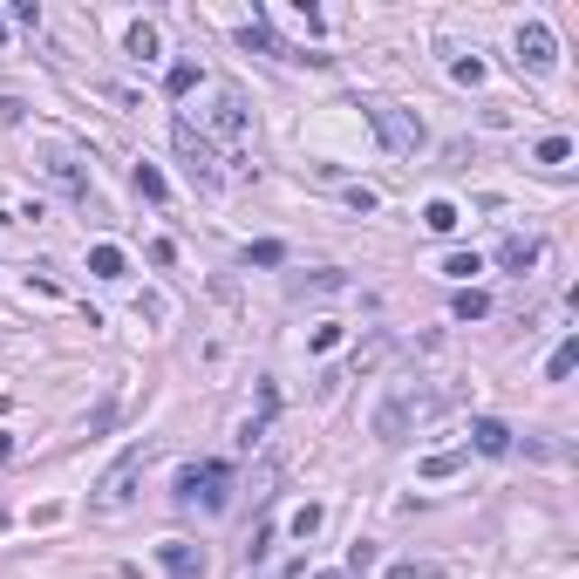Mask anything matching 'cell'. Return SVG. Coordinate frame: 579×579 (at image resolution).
<instances>
[{
	"instance_id": "3957f363",
	"label": "cell",
	"mask_w": 579,
	"mask_h": 579,
	"mask_svg": "<svg viewBox=\"0 0 579 579\" xmlns=\"http://www.w3.org/2000/svg\"><path fill=\"white\" fill-rule=\"evenodd\" d=\"M170 143H178V157H184V170H191V184H205V191H218V178H225V170H218V151H212V137H205V130H191V123H170Z\"/></svg>"
},
{
	"instance_id": "7402d4cb",
	"label": "cell",
	"mask_w": 579,
	"mask_h": 579,
	"mask_svg": "<svg viewBox=\"0 0 579 579\" xmlns=\"http://www.w3.org/2000/svg\"><path fill=\"white\" fill-rule=\"evenodd\" d=\"M320 519H327L320 504H300V511H293V538H314V532H320Z\"/></svg>"
},
{
	"instance_id": "d6a6232c",
	"label": "cell",
	"mask_w": 579,
	"mask_h": 579,
	"mask_svg": "<svg viewBox=\"0 0 579 579\" xmlns=\"http://www.w3.org/2000/svg\"><path fill=\"white\" fill-rule=\"evenodd\" d=\"M0 41H7V28H0Z\"/></svg>"
},
{
	"instance_id": "52a82bcc",
	"label": "cell",
	"mask_w": 579,
	"mask_h": 579,
	"mask_svg": "<svg viewBox=\"0 0 579 579\" xmlns=\"http://www.w3.org/2000/svg\"><path fill=\"white\" fill-rule=\"evenodd\" d=\"M157 565H164L170 579H198L205 573V552L191 546V538H164V546H157Z\"/></svg>"
},
{
	"instance_id": "4316f807",
	"label": "cell",
	"mask_w": 579,
	"mask_h": 579,
	"mask_svg": "<svg viewBox=\"0 0 579 579\" xmlns=\"http://www.w3.org/2000/svg\"><path fill=\"white\" fill-rule=\"evenodd\" d=\"M450 76H457V82H471V89H477V82H484V61L471 55V61H457V69H450Z\"/></svg>"
},
{
	"instance_id": "ba28073f",
	"label": "cell",
	"mask_w": 579,
	"mask_h": 579,
	"mask_svg": "<svg viewBox=\"0 0 579 579\" xmlns=\"http://www.w3.org/2000/svg\"><path fill=\"white\" fill-rule=\"evenodd\" d=\"M212 130H218V137H245V96H239V89H218Z\"/></svg>"
},
{
	"instance_id": "484cf974",
	"label": "cell",
	"mask_w": 579,
	"mask_h": 579,
	"mask_svg": "<svg viewBox=\"0 0 579 579\" xmlns=\"http://www.w3.org/2000/svg\"><path fill=\"white\" fill-rule=\"evenodd\" d=\"M300 293H348V280H341V273H314Z\"/></svg>"
},
{
	"instance_id": "f546056e",
	"label": "cell",
	"mask_w": 579,
	"mask_h": 579,
	"mask_svg": "<svg viewBox=\"0 0 579 579\" xmlns=\"http://www.w3.org/2000/svg\"><path fill=\"white\" fill-rule=\"evenodd\" d=\"M7 457H14V437H7V429H0V464H7Z\"/></svg>"
},
{
	"instance_id": "4fadbf2b",
	"label": "cell",
	"mask_w": 579,
	"mask_h": 579,
	"mask_svg": "<svg viewBox=\"0 0 579 579\" xmlns=\"http://www.w3.org/2000/svg\"><path fill=\"white\" fill-rule=\"evenodd\" d=\"M239 41H245V48H260V55H280V41H273V28H266V14H253V21H245V28H239Z\"/></svg>"
},
{
	"instance_id": "7a4b0ae2",
	"label": "cell",
	"mask_w": 579,
	"mask_h": 579,
	"mask_svg": "<svg viewBox=\"0 0 579 579\" xmlns=\"http://www.w3.org/2000/svg\"><path fill=\"white\" fill-rule=\"evenodd\" d=\"M368 123H375V137L389 143V157H423V143H429V130L409 116V109H396V103H368Z\"/></svg>"
},
{
	"instance_id": "277c9868",
	"label": "cell",
	"mask_w": 579,
	"mask_h": 579,
	"mask_svg": "<svg viewBox=\"0 0 579 579\" xmlns=\"http://www.w3.org/2000/svg\"><path fill=\"white\" fill-rule=\"evenodd\" d=\"M232 471L225 464H184L178 471V504H205V511H225Z\"/></svg>"
},
{
	"instance_id": "9c48e42d",
	"label": "cell",
	"mask_w": 579,
	"mask_h": 579,
	"mask_svg": "<svg viewBox=\"0 0 579 579\" xmlns=\"http://www.w3.org/2000/svg\"><path fill=\"white\" fill-rule=\"evenodd\" d=\"M538 260H546V239H504L498 245V266H504V273H532Z\"/></svg>"
},
{
	"instance_id": "ffe728a7",
	"label": "cell",
	"mask_w": 579,
	"mask_h": 579,
	"mask_svg": "<svg viewBox=\"0 0 579 579\" xmlns=\"http://www.w3.org/2000/svg\"><path fill=\"white\" fill-rule=\"evenodd\" d=\"M423 225H429V232H457V205H450V198H437V205L423 212Z\"/></svg>"
},
{
	"instance_id": "d6986e66",
	"label": "cell",
	"mask_w": 579,
	"mask_h": 579,
	"mask_svg": "<svg viewBox=\"0 0 579 579\" xmlns=\"http://www.w3.org/2000/svg\"><path fill=\"white\" fill-rule=\"evenodd\" d=\"M287 260V245L280 239H260V245H245V266H280Z\"/></svg>"
},
{
	"instance_id": "2e32d148",
	"label": "cell",
	"mask_w": 579,
	"mask_h": 579,
	"mask_svg": "<svg viewBox=\"0 0 579 579\" xmlns=\"http://www.w3.org/2000/svg\"><path fill=\"white\" fill-rule=\"evenodd\" d=\"M532 157H538L546 170H559L565 157H573V137H538V151H532Z\"/></svg>"
},
{
	"instance_id": "e0dca14e",
	"label": "cell",
	"mask_w": 579,
	"mask_h": 579,
	"mask_svg": "<svg viewBox=\"0 0 579 579\" xmlns=\"http://www.w3.org/2000/svg\"><path fill=\"white\" fill-rule=\"evenodd\" d=\"M450 314H457V320H484V314H491V300H484V293H477V287H464Z\"/></svg>"
},
{
	"instance_id": "83f0119b",
	"label": "cell",
	"mask_w": 579,
	"mask_h": 579,
	"mask_svg": "<svg viewBox=\"0 0 579 579\" xmlns=\"http://www.w3.org/2000/svg\"><path fill=\"white\" fill-rule=\"evenodd\" d=\"M348 205H354V212H375L381 198H375V191H368V184H348Z\"/></svg>"
},
{
	"instance_id": "ac0fdd59",
	"label": "cell",
	"mask_w": 579,
	"mask_h": 579,
	"mask_svg": "<svg viewBox=\"0 0 579 579\" xmlns=\"http://www.w3.org/2000/svg\"><path fill=\"white\" fill-rule=\"evenodd\" d=\"M191 82H198V61H170L164 89H170V96H191Z\"/></svg>"
},
{
	"instance_id": "5bb4252c",
	"label": "cell",
	"mask_w": 579,
	"mask_h": 579,
	"mask_svg": "<svg viewBox=\"0 0 579 579\" xmlns=\"http://www.w3.org/2000/svg\"><path fill=\"white\" fill-rule=\"evenodd\" d=\"M137 198H151V205L170 198V184H164V170H157V164H137Z\"/></svg>"
},
{
	"instance_id": "603a6c76",
	"label": "cell",
	"mask_w": 579,
	"mask_h": 579,
	"mask_svg": "<svg viewBox=\"0 0 579 579\" xmlns=\"http://www.w3.org/2000/svg\"><path fill=\"white\" fill-rule=\"evenodd\" d=\"M130 55H157V28H151V21H137V28H130Z\"/></svg>"
},
{
	"instance_id": "30bf717a",
	"label": "cell",
	"mask_w": 579,
	"mask_h": 579,
	"mask_svg": "<svg viewBox=\"0 0 579 579\" xmlns=\"http://www.w3.org/2000/svg\"><path fill=\"white\" fill-rule=\"evenodd\" d=\"M471 443L484 450V457H504V450H511V423H498V416H477V423H471Z\"/></svg>"
},
{
	"instance_id": "4dcf8cb0",
	"label": "cell",
	"mask_w": 579,
	"mask_h": 579,
	"mask_svg": "<svg viewBox=\"0 0 579 579\" xmlns=\"http://www.w3.org/2000/svg\"><path fill=\"white\" fill-rule=\"evenodd\" d=\"M389 579H416V565H389Z\"/></svg>"
},
{
	"instance_id": "1f68e13d",
	"label": "cell",
	"mask_w": 579,
	"mask_h": 579,
	"mask_svg": "<svg viewBox=\"0 0 579 579\" xmlns=\"http://www.w3.org/2000/svg\"><path fill=\"white\" fill-rule=\"evenodd\" d=\"M314 579H348V573H314Z\"/></svg>"
},
{
	"instance_id": "d4e9b609",
	"label": "cell",
	"mask_w": 579,
	"mask_h": 579,
	"mask_svg": "<svg viewBox=\"0 0 579 579\" xmlns=\"http://www.w3.org/2000/svg\"><path fill=\"white\" fill-rule=\"evenodd\" d=\"M368 565H375V546H368V538H354V546H348V573H368Z\"/></svg>"
},
{
	"instance_id": "44dd1931",
	"label": "cell",
	"mask_w": 579,
	"mask_h": 579,
	"mask_svg": "<svg viewBox=\"0 0 579 579\" xmlns=\"http://www.w3.org/2000/svg\"><path fill=\"white\" fill-rule=\"evenodd\" d=\"M443 273H450V280H471V273H484V260H477V253H450Z\"/></svg>"
},
{
	"instance_id": "cb8c5ba5",
	"label": "cell",
	"mask_w": 579,
	"mask_h": 579,
	"mask_svg": "<svg viewBox=\"0 0 579 579\" xmlns=\"http://www.w3.org/2000/svg\"><path fill=\"white\" fill-rule=\"evenodd\" d=\"M457 464H464L457 450H443V457H423V477H450V471H457Z\"/></svg>"
},
{
	"instance_id": "7c38bea8",
	"label": "cell",
	"mask_w": 579,
	"mask_h": 579,
	"mask_svg": "<svg viewBox=\"0 0 579 579\" xmlns=\"http://www.w3.org/2000/svg\"><path fill=\"white\" fill-rule=\"evenodd\" d=\"M89 273L96 280H123V245H89Z\"/></svg>"
},
{
	"instance_id": "f1b7e54d",
	"label": "cell",
	"mask_w": 579,
	"mask_h": 579,
	"mask_svg": "<svg viewBox=\"0 0 579 579\" xmlns=\"http://www.w3.org/2000/svg\"><path fill=\"white\" fill-rule=\"evenodd\" d=\"M28 116V103H14V96H0V123H21Z\"/></svg>"
},
{
	"instance_id": "5b68a950",
	"label": "cell",
	"mask_w": 579,
	"mask_h": 579,
	"mask_svg": "<svg viewBox=\"0 0 579 579\" xmlns=\"http://www.w3.org/2000/svg\"><path fill=\"white\" fill-rule=\"evenodd\" d=\"M137 477H143V443H137V450H123V457L96 477V511H123V504L137 498Z\"/></svg>"
},
{
	"instance_id": "8992f818",
	"label": "cell",
	"mask_w": 579,
	"mask_h": 579,
	"mask_svg": "<svg viewBox=\"0 0 579 579\" xmlns=\"http://www.w3.org/2000/svg\"><path fill=\"white\" fill-rule=\"evenodd\" d=\"M552 61H559V41H552V28H546V21H525V28H519V69L546 76Z\"/></svg>"
},
{
	"instance_id": "8fae6325",
	"label": "cell",
	"mask_w": 579,
	"mask_h": 579,
	"mask_svg": "<svg viewBox=\"0 0 579 579\" xmlns=\"http://www.w3.org/2000/svg\"><path fill=\"white\" fill-rule=\"evenodd\" d=\"M48 178H55L61 184V191H76V198H89V178H82V164H76V157H48Z\"/></svg>"
},
{
	"instance_id": "9a60e30c",
	"label": "cell",
	"mask_w": 579,
	"mask_h": 579,
	"mask_svg": "<svg viewBox=\"0 0 579 579\" xmlns=\"http://www.w3.org/2000/svg\"><path fill=\"white\" fill-rule=\"evenodd\" d=\"M579 368V341H559V348H552V362H546V381H565Z\"/></svg>"
},
{
	"instance_id": "6da1fadb",
	"label": "cell",
	"mask_w": 579,
	"mask_h": 579,
	"mask_svg": "<svg viewBox=\"0 0 579 579\" xmlns=\"http://www.w3.org/2000/svg\"><path fill=\"white\" fill-rule=\"evenodd\" d=\"M450 409V396H443V389H389V396H381V409H375V437L381 443H409V429L416 423H429V416H443Z\"/></svg>"
}]
</instances>
